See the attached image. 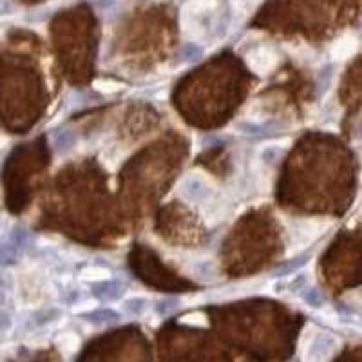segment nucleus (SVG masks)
<instances>
[{
  "label": "nucleus",
  "mask_w": 362,
  "mask_h": 362,
  "mask_svg": "<svg viewBox=\"0 0 362 362\" xmlns=\"http://www.w3.org/2000/svg\"><path fill=\"white\" fill-rule=\"evenodd\" d=\"M279 64V54L268 45H259L247 54V66L257 76H268Z\"/></svg>",
  "instance_id": "obj_1"
},
{
  "label": "nucleus",
  "mask_w": 362,
  "mask_h": 362,
  "mask_svg": "<svg viewBox=\"0 0 362 362\" xmlns=\"http://www.w3.org/2000/svg\"><path fill=\"white\" fill-rule=\"evenodd\" d=\"M358 49V40L354 35H342L341 38L334 42L332 45V58L335 62H344L348 58L354 57Z\"/></svg>",
  "instance_id": "obj_2"
},
{
  "label": "nucleus",
  "mask_w": 362,
  "mask_h": 362,
  "mask_svg": "<svg viewBox=\"0 0 362 362\" xmlns=\"http://www.w3.org/2000/svg\"><path fill=\"white\" fill-rule=\"evenodd\" d=\"M218 8V0H187L181 9V15L199 21L202 15H209Z\"/></svg>",
  "instance_id": "obj_3"
},
{
  "label": "nucleus",
  "mask_w": 362,
  "mask_h": 362,
  "mask_svg": "<svg viewBox=\"0 0 362 362\" xmlns=\"http://www.w3.org/2000/svg\"><path fill=\"white\" fill-rule=\"evenodd\" d=\"M82 279L87 283H102V281L111 279V270L103 267H87L82 272Z\"/></svg>",
  "instance_id": "obj_4"
},
{
  "label": "nucleus",
  "mask_w": 362,
  "mask_h": 362,
  "mask_svg": "<svg viewBox=\"0 0 362 362\" xmlns=\"http://www.w3.org/2000/svg\"><path fill=\"white\" fill-rule=\"evenodd\" d=\"M93 87H95L98 93H103V95H112V93H118L119 89H124V83L116 82V80H109V78H102V80H96L95 83H93Z\"/></svg>",
  "instance_id": "obj_5"
},
{
  "label": "nucleus",
  "mask_w": 362,
  "mask_h": 362,
  "mask_svg": "<svg viewBox=\"0 0 362 362\" xmlns=\"http://www.w3.org/2000/svg\"><path fill=\"white\" fill-rule=\"evenodd\" d=\"M257 2H259V0H234V13L241 18L247 17V15H250V13L254 11Z\"/></svg>",
  "instance_id": "obj_6"
},
{
  "label": "nucleus",
  "mask_w": 362,
  "mask_h": 362,
  "mask_svg": "<svg viewBox=\"0 0 362 362\" xmlns=\"http://www.w3.org/2000/svg\"><path fill=\"white\" fill-rule=\"evenodd\" d=\"M80 346V339L78 335L74 334H67L66 337L60 341V348H62L64 351H67V354H74V351L78 350Z\"/></svg>",
  "instance_id": "obj_7"
},
{
  "label": "nucleus",
  "mask_w": 362,
  "mask_h": 362,
  "mask_svg": "<svg viewBox=\"0 0 362 362\" xmlns=\"http://www.w3.org/2000/svg\"><path fill=\"white\" fill-rule=\"evenodd\" d=\"M181 322H183V325L205 326L206 325V317H205V313H202V312H194V313H189V315L181 317Z\"/></svg>",
  "instance_id": "obj_8"
},
{
  "label": "nucleus",
  "mask_w": 362,
  "mask_h": 362,
  "mask_svg": "<svg viewBox=\"0 0 362 362\" xmlns=\"http://www.w3.org/2000/svg\"><path fill=\"white\" fill-rule=\"evenodd\" d=\"M156 2H161V0H156Z\"/></svg>",
  "instance_id": "obj_9"
}]
</instances>
